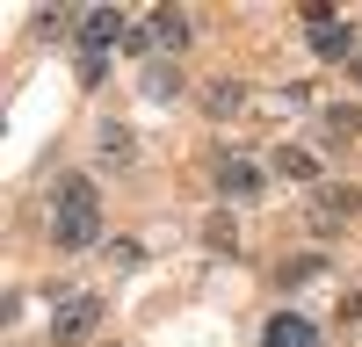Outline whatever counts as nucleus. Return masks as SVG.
I'll return each instance as SVG.
<instances>
[{
    "label": "nucleus",
    "mask_w": 362,
    "mask_h": 347,
    "mask_svg": "<svg viewBox=\"0 0 362 347\" xmlns=\"http://www.w3.org/2000/svg\"><path fill=\"white\" fill-rule=\"evenodd\" d=\"M95 239H102V195H95L87 174H66L58 195H51V246L58 253H87Z\"/></svg>",
    "instance_id": "f257e3e1"
},
{
    "label": "nucleus",
    "mask_w": 362,
    "mask_h": 347,
    "mask_svg": "<svg viewBox=\"0 0 362 347\" xmlns=\"http://www.w3.org/2000/svg\"><path fill=\"white\" fill-rule=\"evenodd\" d=\"M95 326H102V297H58V311H51V347L95 340Z\"/></svg>",
    "instance_id": "f03ea898"
},
{
    "label": "nucleus",
    "mask_w": 362,
    "mask_h": 347,
    "mask_svg": "<svg viewBox=\"0 0 362 347\" xmlns=\"http://www.w3.org/2000/svg\"><path fill=\"white\" fill-rule=\"evenodd\" d=\"M124 37H131V22L116 15V8H87L80 15V58H109Z\"/></svg>",
    "instance_id": "7ed1b4c3"
},
{
    "label": "nucleus",
    "mask_w": 362,
    "mask_h": 347,
    "mask_svg": "<svg viewBox=\"0 0 362 347\" xmlns=\"http://www.w3.org/2000/svg\"><path fill=\"white\" fill-rule=\"evenodd\" d=\"M210 188H218L225 202H254V195L268 188V174H261L254 159H239V152H232V159H218V166H210Z\"/></svg>",
    "instance_id": "20e7f679"
},
{
    "label": "nucleus",
    "mask_w": 362,
    "mask_h": 347,
    "mask_svg": "<svg viewBox=\"0 0 362 347\" xmlns=\"http://www.w3.org/2000/svg\"><path fill=\"white\" fill-rule=\"evenodd\" d=\"M355 202H362L355 188H341V181H319V188H312V224H319V231L348 224V217H355Z\"/></svg>",
    "instance_id": "39448f33"
},
{
    "label": "nucleus",
    "mask_w": 362,
    "mask_h": 347,
    "mask_svg": "<svg viewBox=\"0 0 362 347\" xmlns=\"http://www.w3.org/2000/svg\"><path fill=\"white\" fill-rule=\"evenodd\" d=\"M261 347H319V326H312L305 311H276L261 326Z\"/></svg>",
    "instance_id": "423d86ee"
},
{
    "label": "nucleus",
    "mask_w": 362,
    "mask_h": 347,
    "mask_svg": "<svg viewBox=\"0 0 362 347\" xmlns=\"http://www.w3.org/2000/svg\"><path fill=\"white\" fill-rule=\"evenodd\" d=\"M145 37H153V51H189V15L181 8H153V22H145Z\"/></svg>",
    "instance_id": "0eeeda50"
},
{
    "label": "nucleus",
    "mask_w": 362,
    "mask_h": 347,
    "mask_svg": "<svg viewBox=\"0 0 362 347\" xmlns=\"http://www.w3.org/2000/svg\"><path fill=\"white\" fill-rule=\"evenodd\" d=\"M312 58H326V66H355V29H348V22L312 29Z\"/></svg>",
    "instance_id": "6e6552de"
},
{
    "label": "nucleus",
    "mask_w": 362,
    "mask_h": 347,
    "mask_svg": "<svg viewBox=\"0 0 362 347\" xmlns=\"http://www.w3.org/2000/svg\"><path fill=\"white\" fill-rule=\"evenodd\" d=\"M268 166H276V174H283V181H297V188H319V159L305 152V145H283V152H276V159H268Z\"/></svg>",
    "instance_id": "1a4fd4ad"
},
{
    "label": "nucleus",
    "mask_w": 362,
    "mask_h": 347,
    "mask_svg": "<svg viewBox=\"0 0 362 347\" xmlns=\"http://www.w3.org/2000/svg\"><path fill=\"white\" fill-rule=\"evenodd\" d=\"M102 159H109V166H131V159H138V138H131L124 123H102Z\"/></svg>",
    "instance_id": "9d476101"
},
{
    "label": "nucleus",
    "mask_w": 362,
    "mask_h": 347,
    "mask_svg": "<svg viewBox=\"0 0 362 347\" xmlns=\"http://www.w3.org/2000/svg\"><path fill=\"white\" fill-rule=\"evenodd\" d=\"M203 109H210V116H239V109H247V87H239V80H218V87L203 95Z\"/></svg>",
    "instance_id": "9b49d317"
},
{
    "label": "nucleus",
    "mask_w": 362,
    "mask_h": 347,
    "mask_svg": "<svg viewBox=\"0 0 362 347\" xmlns=\"http://www.w3.org/2000/svg\"><path fill=\"white\" fill-rule=\"evenodd\" d=\"M355 130H362V109H348V102H341V109H326V138H334V145L355 138Z\"/></svg>",
    "instance_id": "f8f14e48"
},
{
    "label": "nucleus",
    "mask_w": 362,
    "mask_h": 347,
    "mask_svg": "<svg viewBox=\"0 0 362 347\" xmlns=\"http://www.w3.org/2000/svg\"><path fill=\"white\" fill-rule=\"evenodd\" d=\"M174 87H181L174 66H145V95H174Z\"/></svg>",
    "instance_id": "ddd939ff"
},
{
    "label": "nucleus",
    "mask_w": 362,
    "mask_h": 347,
    "mask_svg": "<svg viewBox=\"0 0 362 347\" xmlns=\"http://www.w3.org/2000/svg\"><path fill=\"white\" fill-rule=\"evenodd\" d=\"M348 73H355V80H362V58H355V66H348Z\"/></svg>",
    "instance_id": "4468645a"
}]
</instances>
